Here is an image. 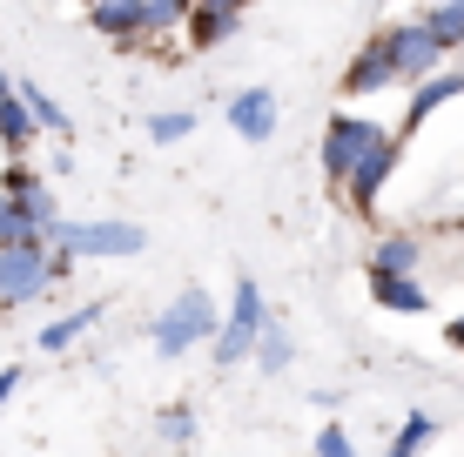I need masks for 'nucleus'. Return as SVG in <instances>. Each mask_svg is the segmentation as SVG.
<instances>
[{"mask_svg": "<svg viewBox=\"0 0 464 457\" xmlns=\"http://www.w3.org/2000/svg\"><path fill=\"white\" fill-rule=\"evenodd\" d=\"M68 270H74V249L61 243H0V309L41 303Z\"/></svg>", "mask_w": 464, "mask_h": 457, "instance_id": "obj_1", "label": "nucleus"}, {"mask_svg": "<svg viewBox=\"0 0 464 457\" xmlns=\"http://www.w3.org/2000/svg\"><path fill=\"white\" fill-rule=\"evenodd\" d=\"M216 303H209V290H182L175 303L155 317V350L162 357H188V350H202V343L216 337Z\"/></svg>", "mask_w": 464, "mask_h": 457, "instance_id": "obj_2", "label": "nucleus"}, {"mask_svg": "<svg viewBox=\"0 0 464 457\" xmlns=\"http://www.w3.org/2000/svg\"><path fill=\"white\" fill-rule=\"evenodd\" d=\"M47 243L74 249V256H141V235L135 223H54L47 229Z\"/></svg>", "mask_w": 464, "mask_h": 457, "instance_id": "obj_3", "label": "nucleus"}, {"mask_svg": "<svg viewBox=\"0 0 464 457\" xmlns=\"http://www.w3.org/2000/svg\"><path fill=\"white\" fill-rule=\"evenodd\" d=\"M397 155H404V148H397V135L391 129H383L377 141H371V148H363L357 155V162H350V176H343V188H337V202H350V209H371V202L383 195V182H391V168H397Z\"/></svg>", "mask_w": 464, "mask_h": 457, "instance_id": "obj_4", "label": "nucleus"}, {"mask_svg": "<svg viewBox=\"0 0 464 457\" xmlns=\"http://www.w3.org/2000/svg\"><path fill=\"white\" fill-rule=\"evenodd\" d=\"M377 135H383V129H377V121H363V115H330V129H324V182L343 188L350 162H357Z\"/></svg>", "mask_w": 464, "mask_h": 457, "instance_id": "obj_5", "label": "nucleus"}, {"mask_svg": "<svg viewBox=\"0 0 464 457\" xmlns=\"http://www.w3.org/2000/svg\"><path fill=\"white\" fill-rule=\"evenodd\" d=\"M88 27L128 54H141L149 47V0H88Z\"/></svg>", "mask_w": 464, "mask_h": 457, "instance_id": "obj_6", "label": "nucleus"}, {"mask_svg": "<svg viewBox=\"0 0 464 457\" xmlns=\"http://www.w3.org/2000/svg\"><path fill=\"white\" fill-rule=\"evenodd\" d=\"M391 34V61H397V81H424V74H438V61H444V47L438 34L411 14V21H397V27H383Z\"/></svg>", "mask_w": 464, "mask_h": 457, "instance_id": "obj_7", "label": "nucleus"}, {"mask_svg": "<svg viewBox=\"0 0 464 457\" xmlns=\"http://www.w3.org/2000/svg\"><path fill=\"white\" fill-rule=\"evenodd\" d=\"M397 81V61H391V34H371L350 54V68H343V94H377V88H391Z\"/></svg>", "mask_w": 464, "mask_h": 457, "instance_id": "obj_8", "label": "nucleus"}, {"mask_svg": "<svg viewBox=\"0 0 464 457\" xmlns=\"http://www.w3.org/2000/svg\"><path fill=\"white\" fill-rule=\"evenodd\" d=\"M0 188H7V195L21 202L27 215H34V223H47V229L61 223V209H54V188H47V182L34 176V168H27V155H7V176H0Z\"/></svg>", "mask_w": 464, "mask_h": 457, "instance_id": "obj_9", "label": "nucleus"}, {"mask_svg": "<svg viewBox=\"0 0 464 457\" xmlns=\"http://www.w3.org/2000/svg\"><path fill=\"white\" fill-rule=\"evenodd\" d=\"M371 276V296L383 309H397V317H424L430 309V290L418 282V270H363Z\"/></svg>", "mask_w": 464, "mask_h": 457, "instance_id": "obj_10", "label": "nucleus"}, {"mask_svg": "<svg viewBox=\"0 0 464 457\" xmlns=\"http://www.w3.org/2000/svg\"><path fill=\"white\" fill-rule=\"evenodd\" d=\"M229 129L243 141H269V135H276V94H269V88L229 94Z\"/></svg>", "mask_w": 464, "mask_h": 457, "instance_id": "obj_11", "label": "nucleus"}, {"mask_svg": "<svg viewBox=\"0 0 464 457\" xmlns=\"http://www.w3.org/2000/svg\"><path fill=\"white\" fill-rule=\"evenodd\" d=\"M34 135H41V121L27 115L21 88H14L7 68H0V148H7V155H27V148H34Z\"/></svg>", "mask_w": 464, "mask_h": 457, "instance_id": "obj_12", "label": "nucleus"}, {"mask_svg": "<svg viewBox=\"0 0 464 457\" xmlns=\"http://www.w3.org/2000/svg\"><path fill=\"white\" fill-rule=\"evenodd\" d=\"M418 94L404 101V135H418V121L430 115V108H444L451 94H464V74H424V81H411Z\"/></svg>", "mask_w": 464, "mask_h": 457, "instance_id": "obj_13", "label": "nucleus"}, {"mask_svg": "<svg viewBox=\"0 0 464 457\" xmlns=\"http://www.w3.org/2000/svg\"><path fill=\"white\" fill-rule=\"evenodd\" d=\"M236 21H243V14H222V7H202V0H196V7H188V21H182V41L202 54V47L229 41V34H236Z\"/></svg>", "mask_w": 464, "mask_h": 457, "instance_id": "obj_14", "label": "nucleus"}, {"mask_svg": "<svg viewBox=\"0 0 464 457\" xmlns=\"http://www.w3.org/2000/svg\"><path fill=\"white\" fill-rule=\"evenodd\" d=\"M418 21L430 27V34H438L444 54H464V0H424Z\"/></svg>", "mask_w": 464, "mask_h": 457, "instance_id": "obj_15", "label": "nucleus"}, {"mask_svg": "<svg viewBox=\"0 0 464 457\" xmlns=\"http://www.w3.org/2000/svg\"><path fill=\"white\" fill-rule=\"evenodd\" d=\"M209 343H216V370H236V364H249V350H256V329H243V323H229V317H222Z\"/></svg>", "mask_w": 464, "mask_h": 457, "instance_id": "obj_16", "label": "nucleus"}, {"mask_svg": "<svg viewBox=\"0 0 464 457\" xmlns=\"http://www.w3.org/2000/svg\"><path fill=\"white\" fill-rule=\"evenodd\" d=\"M418 262H424V243H418V235H383L363 270H418Z\"/></svg>", "mask_w": 464, "mask_h": 457, "instance_id": "obj_17", "label": "nucleus"}, {"mask_svg": "<svg viewBox=\"0 0 464 457\" xmlns=\"http://www.w3.org/2000/svg\"><path fill=\"white\" fill-rule=\"evenodd\" d=\"M0 243H47V223H34L7 188H0Z\"/></svg>", "mask_w": 464, "mask_h": 457, "instance_id": "obj_18", "label": "nucleus"}, {"mask_svg": "<svg viewBox=\"0 0 464 457\" xmlns=\"http://www.w3.org/2000/svg\"><path fill=\"white\" fill-rule=\"evenodd\" d=\"M94 323H102V303H88V309H68L61 323H47V329H41V350H68V343L82 337V329H94Z\"/></svg>", "mask_w": 464, "mask_h": 457, "instance_id": "obj_19", "label": "nucleus"}, {"mask_svg": "<svg viewBox=\"0 0 464 457\" xmlns=\"http://www.w3.org/2000/svg\"><path fill=\"white\" fill-rule=\"evenodd\" d=\"M229 323H243V329H263V323H269V303H263V290H256V276H243V282H236Z\"/></svg>", "mask_w": 464, "mask_h": 457, "instance_id": "obj_20", "label": "nucleus"}, {"mask_svg": "<svg viewBox=\"0 0 464 457\" xmlns=\"http://www.w3.org/2000/svg\"><path fill=\"white\" fill-rule=\"evenodd\" d=\"M188 7H196V0H149V47L169 41V34H182Z\"/></svg>", "mask_w": 464, "mask_h": 457, "instance_id": "obj_21", "label": "nucleus"}, {"mask_svg": "<svg viewBox=\"0 0 464 457\" xmlns=\"http://www.w3.org/2000/svg\"><path fill=\"white\" fill-rule=\"evenodd\" d=\"M249 357H256V364H263L269 376H276V370H290V337H283L276 323H263V329H256V350H249Z\"/></svg>", "mask_w": 464, "mask_h": 457, "instance_id": "obj_22", "label": "nucleus"}, {"mask_svg": "<svg viewBox=\"0 0 464 457\" xmlns=\"http://www.w3.org/2000/svg\"><path fill=\"white\" fill-rule=\"evenodd\" d=\"M21 101H27V115H34L47 135H68V115H61V101H54V94H41L34 81H21Z\"/></svg>", "mask_w": 464, "mask_h": 457, "instance_id": "obj_23", "label": "nucleus"}, {"mask_svg": "<svg viewBox=\"0 0 464 457\" xmlns=\"http://www.w3.org/2000/svg\"><path fill=\"white\" fill-rule=\"evenodd\" d=\"M155 431H162V444H196V411H188V404H169Z\"/></svg>", "mask_w": 464, "mask_h": 457, "instance_id": "obj_24", "label": "nucleus"}, {"mask_svg": "<svg viewBox=\"0 0 464 457\" xmlns=\"http://www.w3.org/2000/svg\"><path fill=\"white\" fill-rule=\"evenodd\" d=\"M196 135V115H155L149 121V141H188Z\"/></svg>", "mask_w": 464, "mask_h": 457, "instance_id": "obj_25", "label": "nucleus"}, {"mask_svg": "<svg viewBox=\"0 0 464 457\" xmlns=\"http://www.w3.org/2000/svg\"><path fill=\"white\" fill-rule=\"evenodd\" d=\"M430 431H438V424H430V417L418 411V417H404V431H397L391 444H397V451H418V444H430Z\"/></svg>", "mask_w": 464, "mask_h": 457, "instance_id": "obj_26", "label": "nucleus"}, {"mask_svg": "<svg viewBox=\"0 0 464 457\" xmlns=\"http://www.w3.org/2000/svg\"><path fill=\"white\" fill-rule=\"evenodd\" d=\"M316 451L324 457H350V431L343 424H324V431H316Z\"/></svg>", "mask_w": 464, "mask_h": 457, "instance_id": "obj_27", "label": "nucleus"}, {"mask_svg": "<svg viewBox=\"0 0 464 457\" xmlns=\"http://www.w3.org/2000/svg\"><path fill=\"white\" fill-rule=\"evenodd\" d=\"M14 390H21V370H14V364H7V370H0V404H7V397H14Z\"/></svg>", "mask_w": 464, "mask_h": 457, "instance_id": "obj_28", "label": "nucleus"}, {"mask_svg": "<svg viewBox=\"0 0 464 457\" xmlns=\"http://www.w3.org/2000/svg\"><path fill=\"white\" fill-rule=\"evenodd\" d=\"M202 7H222V14H249V0H202Z\"/></svg>", "mask_w": 464, "mask_h": 457, "instance_id": "obj_29", "label": "nucleus"}, {"mask_svg": "<svg viewBox=\"0 0 464 457\" xmlns=\"http://www.w3.org/2000/svg\"><path fill=\"white\" fill-rule=\"evenodd\" d=\"M444 337H451V350H464V317H451V329H444Z\"/></svg>", "mask_w": 464, "mask_h": 457, "instance_id": "obj_30", "label": "nucleus"}]
</instances>
